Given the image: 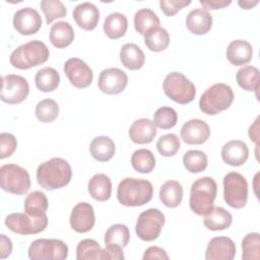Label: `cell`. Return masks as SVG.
I'll list each match as a JSON object with an SVG mask.
<instances>
[{
    "mask_svg": "<svg viewBox=\"0 0 260 260\" xmlns=\"http://www.w3.org/2000/svg\"><path fill=\"white\" fill-rule=\"evenodd\" d=\"M29 92L27 80L17 74H8L2 77V88L0 99L9 105H16L23 102Z\"/></svg>",
    "mask_w": 260,
    "mask_h": 260,
    "instance_id": "cell-12",
    "label": "cell"
},
{
    "mask_svg": "<svg viewBox=\"0 0 260 260\" xmlns=\"http://www.w3.org/2000/svg\"><path fill=\"white\" fill-rule=\"evenodd\" d=\"M131 165L136 172L149 174L155 167V157L149 149L140 148L132 153Z\"/></svg>",
    "mask_w": 260,
    "mask_h": 260,
    "instance_id": "cell-38",
    "label": "cell"
},
{
    "mask_svg": "<svg viewBox=\"0 0 260 260\" xmlns=\"http://www.w3.org/2000/svg\"><path fill=\"white\" fill-rule=\"evenodd\" d=\"M128 28L127 17L120 12L110 13L104 22V31L108 38L117 40L122 38Z\"/></svg>",
    "mask_w": 260,
    "mask_h": 260,
    "instance_id": "cell-30",
    "label": "cell"
},
{
    "mask_svg": "<svg viewBox=\"0 0 260 260\" xmlns=\"http://www.w3.org/2000/svg\"><path fill=\"white\" fill-rule=\"evenodd\" d=\"M156 135V126L148 118H141L132 123L129 128L130 139L136 144L150 143Z\"/></svg>",
    "mask_w": 260,
    "mask_h": 260,
    "instance_id": "cell-21",
    "label": "cell"
},
{
    "mask_svg": "<svg viewBox=\"0 0 260 260\" xmlns=\"http://www.w3.org/2000/svg\"><path fill=\"white\" fill-rule=\"evenodd\" d=\"M220 154L222 160L226 165L240 167L247 161L249 157V148L242 140H230L223 144Z\"/></svg>",
    "mask_w": 260,
    "mask_h": 260,
    "instance_id": "cell-19",
    "label": "cell"
},
{
    "mask_svg": "<svg viewBox=\"0 0 260 260\" xmlns=\"http://www.w3.org/2000/svg\"><path fill=\"white\" fill-rule=\"evenodd\" d=\"M233 221L232 214L220 206H213L212 209L204 215L203 223L209 231L226 230Z\"/></svg>",
    "mask_w": 260,
    "mask_h": 260,
    "instance_id": "cell-26",
    "label": "cell"
},
{
    "mask_svg": "<svg viewBox=\"0 0 260 260\" xmlns=\"http://www.w3.org/2000/svg\"><path fill=\"white\" fill-rule=\"evenodd\" d=\"M186 26L193 35H205L212 26V15L204 8L193 9L186 17Z\"/></svg>",
    "mask_w": 260,
    "mask_h": 260,
    "instance_id": "cell-22",
    "label": "cell"
},
{
    "mask_svg": "<svg viewBox=\"0 0 260 260\" xmlns=\"http://www.w3.org/2000/svg\"><path fill=\"white\" fill-rule=\"evenodd\" d=\"M236 256V245L228 237L212 238L205 251L206 260H233Z\"/></svg>",
    "mask_w": 260,
    "mask_h": 260,
    "instance_id": "cell-18",
    "label": "cell"
},
{
    "mask_svg": "<svg viewBox=\"0 0 260 260\" xmlns=\"http://www.w3.org/2000/svg\"><path fill=\"white\" fill-rule=\"evenodd\" d=\"M73 18L76 24L84 30H92L98 25L100 10L91 2H82L73 9Z\"/></svg>",
    "mask_w": 260,
    "mask_h": 260,
    "instance_id": "cell-20",
    "label": "cell"
},
{
    "mask_svg": "<svg viewBox=\"0 0 260 260\" xmlns=\"http://www.w3.org/2000/svg\"><path fill=\"white\" fill-rule=\"evenodd\" d=\"M1 188L9 193L22 195L30 188V178L27 171L17 165L7 164L0 168Z\"/></svg>",
    "mask_w": 260,
    "mask_h": 260,
    "instance_id": "cell-8",
    "label": "cell"
},
{
    "mask_svg": "<svg viewBox=\"0 0 260 260\" xmlns=\"http://www.w3.org/2000/svg\"><path fill=\"white\" fill-rule=\"evenodd\" d=\"M162 88L169 99L180 105L191 103L196 94V88L193 82L183 73L177 71L171 72L166 76Z\"/></svg>",
    "mask_w": 260,
    "mask_h": 260,
    "instance_id": "cell-6",
    "label": "cell"
},
{
    "mask_svg": "<svg viewBox=\"0 0 260 260\" xmlns=\"http://www.w3.org/2000/svg\"><path fill=\"white\" fill-rule=\"evenodd\" d=\"M133 21L136 31L143 36L151 28L157 27L160 24V20L156 13L149 8H141L136 11Z\"/></svg>",
    "mask_w": 260,
    "mask_h": 260,
    "instance_id": "cell-34",
    "label": "cell"
},
{
    "mask_svg": "<svg viewBox=\"0 0 260 260\" xmlns=\"http://www.w3.org/2000/svg\"><path fill=\"white\" fill-rule=\"evenodd\" d=\"M31 260H64L68 256L67 245L57 239H37L27 251Z\"/></svg>",
    "mask_w": 260,
    "mask_h": 260,
    "instance_id": "cell-10",
    "label": "cell"
},
{
    "mask_svg": "<svg viewBox=\"0 0 260 260\" xmlns=\"http://www.w3.org/2000/svg\"><path fill=\"white\" fill-rule=\"evenodd\" d=\"M178 121L177 112L171 107H160L153 114V123L160 129H171Z\"/></svg>",
    "mask_w": 260,
    "mask_h": 260,
    "instance_id": "cell-43",
    "label": "cell"
},
{
    "mask_svg": "<svg viewBox=\"0 0 260 260\" xmlns=\"http://www.w3.org/2000/svg\"><path fill=\"white\" fill-rule=\"evenodd\" d=\"M242 258L243 260L260 259V235L250 233L242 241Z\"/></svg>",
    "mask_w": 260,
    "mask_h": 260,
    "instance_id": "cell-41",
    "label": "cell"
},
{
    "mask_svg": "<svg viewBox=\"0 0 260 260\" xmlns=\"http://www.w3.org/2000/svg\"><path fill=\"white\" fill-rule=\"evenodd\" d=\"M87 189L89 195L96 201H107L111 197L112 182L105 174H95L88 181Z\"/></svg>",
    "mask_w": 260,
    "mask_h": 260,
    "instance_id": "cell-25",
    "label": "cell"
},
{
    "mask_svg": "<svg viewBox=\"0 0 260 260\" xmlns=\"http://www.w3.org/2000/svg\"><path fill=\"white\" fill-rule=\"evenodd\" d=\"M74 39V30L67 21H57L51 26L50 41L52 45L58 49L68 47Z\"/></svg>",
    "mask_w": 260,
    "mask_h": 260,
    "instance_id": "cell-27",
    "label": "cell"
},
{
    "mask_svg": "<svg viewBox=\"0 0 260 260\" xmlns=\"http://www.w3.org/2000/svg\"><path fill=\"white\" fill-rule=\"evenodd\" d=\"M234 91L232 87L225 83H215L208 87L200 96V110L210 116L229 109L234 102Z\"/></svg>",
    "mask_w": 260,
    "mask_h": 260,
    "instance_id": "cell-5",
    "label": "cell"
},
{
    "mask_svg": "<svg viewBox=\"0 0 260 260\" xmlns=\"http://www.w3.org/2000/svg\"><path fill=\"white\" fill-rule=\"evenodd\" d=\"M5 225L13 233L19 235H36L46 230L48 225L47 214L42 216H32L21 212L10 213L5 217Z\"/></svg>",
    "mask_w": 260,
    "mask_h": 260,
    "instance_id": "cell-9",
    "label": "cell"
},
{
    "mask_svg": "<svg viewBox=\"0 0 260 260\" xmlns=\"http://www.w3.org/2000/svg\"><path fill=\"white\" fill-rule=\"evenodd\" d=\"M36 117L42 123H51L59 115V106L52 99L40 101L36 106Z\"/></svg>",
    "mask_w": 260,
    "mask_h": 260,
    "instance_id": "cell-39",
    "label": "cell"
},
{
    "mask_svg": "<svg viewBox=\"0 0 260 260\" xmlns=\"http://www.w3.org/2000/svg\"><path fill=\"white\" fill-rule=\"evenodd\" d=\"M70 226L76 233L89 232L95 222L93 207L87 202L77 203L70 214Z\"/></svg>",
    "mask_w": 260,
    "mask_h": 260,
    "instance_id": "cell-16",
    "label": "cell"
},
{
    "mask_svg": "<svg viewBox=\"0 0 260 260\" xmlns=\"http://www.w3.org/2000/svg\"><path fill=\"white\" fill-rule=\"evenodd\" d=\"M259 3L258 0H255V1H250V0H240L238 1V4L239 6H241L243 9H251L253 8L255 5H257Z\"/></svg>",
    "mask_w": 260,
    "mask_h": 260,
    "instance_id": "cell-51",
    "label": "cell"
},
{
    "mask_svg": "<svg viewBox=\"0 0 260 260\" xmlns=\"http://www.w3.org/2000/svg\"><path fill=\"white\" fill-rule=\"evenodd\" d=\"M190 3L191 1H185V0H160L159 6L161 11L167 16H173L182 8H184L185 6H188Z\"/></svg>",
    "mask_w": 260,
    "mask_h": 260,
    "instance_id": "cell-46",
    "label": "cell"
},
{
    "mask_svg": "<svg viewBox=\"0 0 260 260\" xmlns=\"http://www.w3.org/2000/svg\"><path fill=\"white\" fill-rule=\"evenodd\" d=\"M50 56V51L45 43L34 40L17 47L9 57L10 64L17 69H29L44 64Z\"/></svg>",
    "mask_w": 260,
    "mask_h": 260,
    "instance_id": "cell-4",
    "label": "cell"
},
{
    "mask_svg": "<svg viewBox=\"0 0 260 260\" xmlns=\"http://www.w3.org/2000/svg\"><path fill=\"white\" fill-rule=\"evenodd\" d=\"M12 252V243L11 240L6 237L4 234L0 235V258H7Z\"/></svg>",
    "mask_w": 260,
    "mask_h": 260,
    "instance_id": "cell-49",
    "label": "cell"
},
{
    "mask_svg": "<svg viewBox=\"0 0 260 260\" xmlns=\"http://www.w3.org/2000/svg\"><path fill=\"white\" fill-rule=\"evenodd\" d=\"M237 82L243 89L247 91H255L258 94L259 89V70L255 66H244L238 70Z\"/></svg>",
    "mask_w": 260,
    "mask_h": 260,
    "instance_id": "cell-36",
    "label": "cell"
},
{
    "mask_svg": "<svg viewBox=\"0 0 260 260\" xmlns=\"http://www.w3.org/2000/svg\"><path fill=\"white\" fill-rule=\"evenodd\" d=\"M223 198L233 208H243L248 200V183L238 172L228 173L223 177Z\"/></svg>",
    "mask_w": 260,
    "mask_h": 260,
    "instance_id": "cell-7",
    "label": "cell"
},
{
    "mask_svg": "<svg viewBox=\"0 0 260 260\" xmlns=\"http://www.w3.org/2000/svg\"><path fill=\"white\" fill-rule=\"evenodd\" d=\"M166 218L164 213L157 208H149L141 212L135 225L137 237L146 242L154 241L158 238Z\"/></svg>",
    "mask_w": 260,
    "mask_h": 260,
    "instance_id": "cell-11",
    "label": "cell"
},
{
    "mask_svg": "<svg viewBox=\"0 0 260 260\" xmlns=\"http://www.w3.org/2000/svg\"><path fill=\"white\" fill-rule=\"evenodd\" d=\"M249 137L253 142L256 143V145L259 144V118H256L254 123L250 126Z\"/></svg>",
    "mask_w": 260,
    "mask_h": 260,
    "instance_id": "cell-50",
    "label": "cell"
},
{
    "mask_svg": "<svg viewBox=\"0 0 260 260\" xmlns=\"http://www.w3.org/2000/svg\"><path fill=\"white\" fill-rule=\"evenodd\" d=\"M120 61L129 70H138L144 65L145 55L136 44L128 43L120 50Z\"/></svg>",
    "mask_w": 260,
    "mask_h": 260,
    "instance_id": "cell-24",
    "label": "cell"
},
{
    "mask_svg": "<svg viewBox=\"0 0 260 260\" xmlns=\"http://www.w3.org/2000/svg\"><path fill=\"white\" fill-rule=\"evenodd\" d=\"M71 178V167L62 157H52L42 162L37 169V181L43 189L48 191L65 187L70 183Z\"/></svg>",
    "mask_w": 260,
    "mask_h": 260,
    "instance_id": "cell-1",
    "label": "cell"
},
{
    "mask_svg": "<svg viewBox=\"0 0 260 260\" xmlns=\"http://www.w3.org/2000/svg\"><path fill=\"white\" fill-rule=\"evenodd\" d=\"M24 211L32 216H42L46 214L48 209V199L45 193L34 191L24 199Z\"/></svg>",
    "mask_w": 260,
    "mask_h": 260,
    "instance_id": "cell-37",
    "label": "cell"
},
{
    "mask_svg": "<svg viewBox=\"0 0 260 260\" xmlns=\"http://www.w3.org/2000/svg\"><path fill=\"white\" fill-rule=\"evenodd\" d=\"M217 194V185L214 179L202 177L193 182L190 189L189 205L197 215L207 214L213 207Z\"/></svg>",
    "mask_w": 260,
    "mask_h": 260,
    "instance_id": "cell-3",
    "label": "cell"
},
{
    "mask_svg": "<svg viewBox=\"0 0 260 260\" xmlns=\"http://www.w3.org/2000/svg\"><path fill=\"white\" fill-rule=\"evenodd\" d=\"M130 240V232L127 225L116 223L111 225L105 234V245L109 247H117L124 249Z\"/></svg>",
    "mask_w": 260,
    "mask_h": 260,
    "instance_id": "cell-32",
    "label": "cell"
},
{
    "mask_svg": "<svg viewBox=\"0 0 260 260\" xmlns=\"http://www.w3.org/2000/svg\"><path fill=\"white\" fill-rule=\"evenodd\" d=\"M200 4L204 9H221L229 6L232 1L231 0H200Z\"/></svg>",
    "mask_w": 260,
    "mask_h": 260,
    "instance_id": "cell-48",
    "label": "cell"
},
{
    "mask_svg": "<svg viewBox=\"0 0 260 260\" xmlns=\"http://www.w3.org/2000/svg\"><path fill=\"white\" fill-rule=\"evenodd\" d=\"M41 26L42 17L36 9L24 7L14 13L13 27L18 34L23 36L34 35L39 31Z\"/></svg>",
    "mask_w": 260,
    "mask_h": 260,
    "instance_id": "cell-15",
    "label": "cell"
},
{
    "mask_svg": "<svg viewBox=\"0 0 260 260\" xmlns=\"http://www.w3.org/2000/svg\"><path fill=\"white\" fill-rule=\"evenodd\" d=\"M181 147V142L176 134L169 133L160 136L156 142V149L160 155L170 157L175 155Z\"/></svg>",
    "mask_w": 260,
    "mask_h": 260,
    "instance_id": "cell-44",
    "label": "cell"
},
{
    "mask_svg": "<svg viewBox=\"0 0 260 260\" xmlns=\"http://www.w3.org/2000/svg\"><path fill=\"white\" fill-rule=\"evenodd\" d=\"M35 82L39 90L43 92L53 91L60 84V75L56 69L52 67H44L37 72Z\"/></svg>",
    "mask_w": 260,
    "mask_h": 260,
    "instance_id": "cell-33",
    "label": "cell"
},
{
    "mask_svg": "<svg viewBox=\"0 0 260 260\" xmlns=\"http://www.w3.org/2000/svg\"><path fill=\"white\" fill-rule=\"evenodd\" d=\"M183 164L188 172L201 173L207 167V155L201 150H188L183 156Z\"/></svg>",
    "mask_w": 260,
    "mask_h": 260,
    "instance_id": "cell-40",
    "label": "cell"
},
{
    "mask_svg": "<svg viewBox=\"0 0 260 260\" xmlns=\"http://www.w3.org/2000/svg\"><path fill=\"white\" fill-rule=\"evenodd\" d=\"M160 201L170 208H175L180 205L183 199V187L176 180L165 182L159 189Z\"/></svg>",
    "mask_w": 260,
    "mask_h": 260,
    "instance_id": "cell-29",
    "label": "cell"
},
{
    "mask_svg": "<svg viewBox=\"0 0 260 260\" xmlns=\"http://www.w3.org/2000/svg\"><path fill=\"white\" fill-rule=\"evenodd\" d=\"M91 156L98 161H109L115 154L116 146L108 136L94 137L89 144Z\"/></svg>",
    "mask_w": 260,
    "mask_h": 260,
    "instance_id": "cell-28",
    "label": "cell"
},
{
    "mask_svg": "<svg viewBox=\"0 0 260 260\" xmlns=\"http://www.w3.org/2000/svg\"><path fill=\"white\" fill-rule=\"evenodd\" d=\"M226 58L232 65L242 66L248 64L253 56L252 45L245 40L232 41L226 48Z\"/></svg>",
    "mask_w": 260,
    "mask_h": 260,
    "instance_id": "cell-23",
    "label": "cell"
},
{
    "mask_svg": "<svg viewBox=\"0 0 260 260\" xmlns=\"http://www.w3.org/2000/svg\"><path fill=\"white\" fill-rule=\"evenodd\" d=\"M144 44L152 52L165 51L170 44V35L164 27L151 28L144 35Z\"/></svg>",
    "mask_w": 260,
    "mask_h": 260,
    "instance_id": "cell-35",
    "label": "cell"
},
{
    "mask_svg": "<svg viewBox=\"0 0 260 260\" xmlns=\"http://www.w3.org/2000/svg\"><path fill=\"white\" fill-rule=\"evenodd\" d=\"M63 69L70 83L77 88H85L92 82V70L79 58L68 59L65 62Z\"/></svg>",
    "mask_w": 260,
    "mask_h": 260,
    "instance_id": "cell-13",
    "label": "cell"
},
{
    "mask_svg": "<svg viewBox=\"0 0 260 260\" xmlns=\"http://www.w3.org/2000/svg\"><path fill=\"white\" fill-rule=\"evenodd\" d=\"M40 5L45 14L47 24H51L57 18L64 17L67 13L65 5L60 0H43Z\"/></svg>",
    "mask_w": 260,
    "mask_h": 260,
    "instance_id": "cell-42",
    "label": "cell"
},
{
    "mask_svg": "<svg viewBox=\"0 0 260 260\" xmlns=\"http://www.w3.org/2000/svg\"><path fill=\"white\" fill-rule=\"evenodd\" d=\"M17 141L13 134L2 132L0 134V158L9 157L16 149Z\"/></svg>",
    "mask_w": 260,
    "mask_h": 260,
    "instance_id": "cell-45",
    "label": "cell"
},
{
    "mask_svg": "<svg viewBox=\"0 0 260 260\" xmlns=\"http://www.w3.org/2000/svg\"><path fill=\"white\" fill-rule=\"evenodd\" d=\"M152 184L143 179L125 178L117 188L118 201L127 207L142 206L152 199Z\"/></svg>",
    "mask_w": 260,
    "mask_h": 260,
    "instance_id": "cell-2",
    "label": "cell"
},
{
    "mask_svg": "<svg viewBox=\"0 0 260 260\" xmlns=\"http://www.w3.org/2000/svg\"><path fill=\"white\" fill-rule=\"evenodd\" d=\"M128 76L119 68H108L100 73L98 85L106 94L121 93L127 86Z\"/></svg>",
    "mask_w": 260,
    "mask_h": 260,
    "instance_id": "cell-14",
    "label": "cell"
},
{
    "mask_svg": "<svg viewBox=\"0 0 260 260\" xmlns=\"http://www.w3.org/2000/svg\"><path fill=\"white\" fill-rule=\"evenodd\" d=\"M181 138L186 144L199 145L207 141L210 136V128L206 122L200 119H191L184 123L180 131Z\"/></svg>",
    "mask_w": 260,
    "mask_h": 260,
    "instance_id": "cell-17",
    "label": "cell"
},
{
    "mask_svg": "<svg viewBox=\"0 0 260 260\" xmlns=\"http://www.w3.org/2000/svg\"><path fill=\"white\" fill-rule=\"evenodd\" d=\"M77 260H105L107 259L106 251L100 244L92 239H85L78 243L76 247Z\"/></svg>",
    "mask_w": 260,
    "mask_h": 260,
    "instance_id": "cell-31",
    "label": "cell"
},
{
    "mask_svg": "<svg viewBox=\"0 0 260 260\" xmlns=\"http://www.w3.org/2000/svg\"><path fill=\"white\" fill-rule=\"evenodd\" d=\"M143 260H150V259H159V260H168L169 255L167 254L166 250L159 248L157 246H151L147 248L143 255Z\"/></svg>",
    "mask_w": 260,
    "mask_h": 260,
    "instance_id": "cell-47",
    "label": "cell"
}]
</instances>
